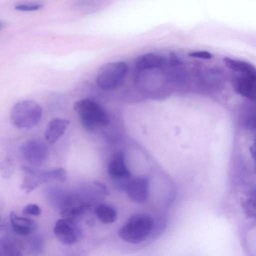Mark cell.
<instances>
[{
  "label": "cell",
  "mask_w": 256,
  "mask_h": 256,
  "mask_svg": "<svg viewBox=\"0 0 256 256\" xmlns=\"http://www.w3.org/2000/svg\"><path fill=\"white\" fill-rule=\"evenodd\" d=\"M74 108L82 125L92 130L96 126H106L109 123V117L104 108L96 102L84 98L76 102Z\"/></svg>",
  "instance_id": "1"
},
{
  "label": "cell",
  "mask_w": 256,
  "mask_h": 256,
  "mask_svg": "<svg viewBox=\"0 0 256 256\" xmlns=\"http://www.w3.org/2000/svg\"><path fill=\"white\" fill-rule=\"evenodd\" d=\"M152 226L151 217L146 214H136L131 216L122 226L118 235L128 243L138 244L147 238Z\"/></svg>",
  "instance_id": "2"
},
{
  "label": "cell",
  "mask_w": 256,
  "mask_h": 256,
  "mask_svg": "<svg viewBox=\"0 0 256 256\" xmlns=\"http://www.w3.org/2000/svg\"><path fill=\"white\" fill-rule=\"evenodd\" d=\"M42 114V108L38 102L33 100H23L12 106L10 120L12 124L18 128H30L39 122Z\"/></svg>",
  "instance_id": "3"
},
{
  "label": "cell",
  "mask_w": 256,
  "mask_h": 256,
  "mask_svg": "<svg viewBox=\"0 0 256 256\" xmlns=\"http://www.w3.org/2000/svg\"><path fill=\"white\" fill-rule=\"evenodd\" d=\"M128 67L122 61L110 62L102 66L96 77V83L100 88L111 90L119 86L128 72Z\"/></svg>",
  "instance_id": "4"
},
{
  "label": "cell",
  "mask_w": 256,
  "mask_h": 256,
  "mask_svg": "<svg viewBox=\"0 0 256 256\" xmlns=\"http://www.w3.org/2000/svg\"><path fill=\"white\" fill-rule=\"evenodd\" d=\"M54 232L56 236L62 243L68 245L76 243L82 234L79 227L72 220L67 218L57 220Z\"/></svg>",
  "instance_id": "5"
},
{
  "label": "cell",
  "mask_w": 256,
  "mask_h": 256,
  "mask_svg": "<svg viewBox=\"0 0 256 256\" xmlns=\"http://www.w3.org/2000/svg\"><path fill=\"white\" fill-rule=\"evenodd\" d=\"M21 152L24 158L34 164H40L46 160L48 149L46 144L38 140H32L23 144Z\"/></svg>",
  "instance_id": "6"
},
{
  "label": "cell",
  "mask_w": 256,
  "mask_h": 256,
  "mask_svg": "<svg viewBox=\"0 0 256 256\" xmlns=\"http://www.w3.org/2000/svg\"><path fill=\"white\" fill-rule=\"evenodd\" d=\"M232 86L239 95L252 100L256 101V81L236 73L232 76Z\"/></svg>",
  "instance_id": "7"
},
{
  "label": "cell",
  "mask_w": 256,
  "mask_h": 256,
  "mask_svg": "<svg viewBox=\"0 0 256 256\" xmlns=\"http://www.w3.org/2000/svg\"><path fill=\"white\" fill-rule=\"evenodd\" d=\"M126 192L132 200L142 203L148 196V181L146 178H138L130 181L126 186Z\"/></svg>",
  "instance_id": "8"
},
{
  "label": "cell",
  "mask_w": 256,
  "mask_h": 256,
  "mask_svg": "<svg viewBox=\"0 0 256 256\" xmlns=\"http://www.w3.org/2000/svg\"><path fill=\"white\" fill-rule=\"evenodd\" d=\"M108 171L111 177L118 180L128 178L130 176L122 152H118L113 156L108 164Z\"/></svg>",
  "instance_id": "9"
},
{
  "label": "cell",
  "mask_w": 256,
  "mask_h": 256,
  "mask_svg": "<svg viewBox=\"0 0 256 256\" xmlns=\"http://www.w3.org/2000/svg\"><path fill=\"white\" fill-rule=\"evenodd\" d=\"M11 226L16 233L22 236H28L34 232L37 228L36 223L32 220L21 217L14 212L10 214Z\"/></svg>",
  "instance_id": "10"
},
{
  "label": "cell",
  "mask_w": 256,
  "mask_h": 256,
  "mask_svg": "<svg viewBox=\"0 0 256 256\" xmlns=\"http://www.w3.org/2000/svg\"><path fill=\"white\" fill-rule=\"evenodd\" d=\"M70 123L68 120L64 118H54L52 120L44 132L46 140L51 144L56 142L64 133Z\"/></svg>",
  "instance_id": "11"
},
{
  "label": "cell",
  "mask_w": 256,
  "mask_h": 256,
  "mask_svg": "<svg viewBox=\"0 0 256 256\" xmlns=\"http://www.w3.org/2000/svg\"><path fill=\"white\" fill-rule=\"evenodd\" d=\"M223 62L232 71L247 76L256 81V68L250 62L228 57L224 58Z\"/></svg>",
  "instance_id": "12"
},
{
  "label": "cell",
  "mask_w": 256,
  "mask_h": 256,
  "mask_svg": "<svg viewBox=\"0 0 256 256\" xmlns=\"http://www.w3.org/2000/svg\"><path fill=\"white\" fill-rule=\"evenodd\" d=\"M166 58L162 56L148 53L136 58L135 66L138 70H151L161 67L166 64Z\"/></svg>",
  "instance_id": "13"
},
{
  "label": "cell",
  "mask_w": 256,
  "mask_h": 256,
  "mask_svg": "<svg viewBox=\"0 0 256 256\" xmlns=\"http://www.w3.org/2000/svg\"><path fill=\"white\" fill-rule=\"evenodd\" d=\"M34 178L35 182L38 186L54 180L64 182L66 180L67 176L65 170L63 168H59L49 170L34 171Z\"/></svg>",
  "instance_id": "14"
},
{
  "label": "cell",
  "mask_w": 256,
  "mask_h": 256,
  "mask_svg": "<svg viewBox=\"0 0 256 256\" xmlns=\"http://www.w3.org/2000/svg\"><path fill=\"white\" fill-rule=\"evenodd\" d=\"M94 212L99 220L106 224L112 223L117 217L115 209L106 204L98 206L94 210Z\"/></svg>",
  "instance_id": "15"
},
{
  "label": "cell",
  "mask_w": 256,
  "mask_h": 256,
  "mask_svg": "<svg viewBox=\"0 0 256 256\" xmlns=\"http://www.w3.org/2000/svg\"><path fill=\"white\" fill-rule=\"evenodd\" d=\"M241 205L246 216L256 220V192H252L249 197L243 199Z\"/></svg>",
  "instance_id": "16"
},
{
  "label": "cell",
  "mask_w": 256,
  "mask_h": 256,
  "mask_svg": "<svg viewBox=\"0 0 256 256\" xmlns=\"http://www.w3.org/2000/svg\"><path fill=\"white\" fill-rule=\"evenodd\" d=\"M0 256H22L18 248L12 242L6 240L0 243Z\"/></svg>",
  "instance_id": "17"
},
{
  "label": "cell",
  "mask_w": 256,
  "mask_h": 256,
  "mask_svg": "<svg viewBox=\"0 0 256 256\" xmlns=\"http://www.w3.org/2000/svg\"><path fill=\"white\" fill-rule=\"evenodd\" d=\"M43 5L40 3L19 4L14 6V8L21 11H34L42 8Z\"/></svg>",
  "instance_id": "18"
},
{
  "label": "cell",
  "mask_w": 256,
  "mask_h": 256,
  "mask_svg": "<svg viewBox=\"0 0 256 256\" xmlns=\"http://www.w3.org/2000/svg\"><path fill=\"white\" fill-rule=\"evenodd\" d=\"M22 212L25 215L39 216L41 213V209L37 204H31L24 207Z\"/></svg>",
  "instance_id": "19"
},
{
  "label": "cell",
  "mask_w": 256,
  "mask_h": 256,
  "mask_svg": "<svg viewBox=\"0 0 256 256\" xmlns=\"http://www.w3.org/2000/svg\"><path fill=\"white\" fill-rule=\"evenodd\" d=\"M188 56L190 57L207 60L211 59L213 56L210 52L203 50L192 52L190 53Z\"/></svg>",
  "instance_id": "20"
},
{
  "label": "cell",
  "mask_w": 256,
  "mask_h": 256,
  "mask_svg": "<svg viewBox=\"0 0 256 256\" xmlns=\"http://www.w3.org/2000/svg\"><path fill=\"white\" fill-rule=\"evenodd\" d=\"M247 126L254 134L256 140V115L250 116L247 122Z\"/></svg>",
  "instance_id": "21"
},
{
  "label": "cell",
  "mask_w": 256,
  "mask_h": 256,
  "mask_svg": "<svg viewBox=\"0 0 256 256\" xmlns=\"http://www.w3.org/2000/svg\"><path fill=\"white\" fill-rule=\"evenodd\" d=\"M94 184L98 188V189L102 194L105 195L108 194L109 193L108 190L106 187L103 184L98 181L95 180L94 181Z\"/></svg>",
  "instance_id": "22"
},
{
  "label": "cell",
  "mask_w": 256,
  "mask_h": 256,
  "mask_svg": "<svg viewBox=\"0 0 256 256\" xmlns=\"http://www.w3.org/2000/svg\"><path fill=\"white\" fill-rule=\"evenodd\" d=\"M250 151L252 158L256 162V140L250 146Z\"/></svg>",
  "instance_id": "23"
}]
</instances>
